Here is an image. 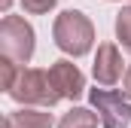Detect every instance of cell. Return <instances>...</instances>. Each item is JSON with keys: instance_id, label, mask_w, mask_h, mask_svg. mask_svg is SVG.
Listing matches in <instances>:
<instances>
[{"instance_id": "4", "label": "cell", "mask_w": 131, "mask_h": 128, "mask_svg": "<svg viewBox=\"0 0 131 128\" xmlns=\"http://www.w3.org/2000/svg\"><path fill=\"white\" fill-rule=\"evenodd\" d=\"M92 110L98 113L101 128H128L131 125V98L125 92H113V89H92L89 92Z\"/></svg>"}, {"instance_id": "10", "label": "cell", "mask_w": 131, "mask_h": 128, "mask_svg": "<svg viewBox=\"0 0 131 128\" xmlns=\"http://www.w3.org/2000/svg\"><path fill=\"white\" fill-rule=\"evenodd\" d=\"M55 3L58 0H21V6H25L28 15H46L49 9H55Z\"/></svg>"}, {"instance_id": "9", "label": "cell", "mask_w": 131, "mask_h": 128, "mask_svg": "<svg viewBox=\"0 0 131 128\" xmlns=\"http://www.w3.org/2000/svg\"><path fill=\"white\" fill-rule=\"evenodd\" d=\"M116 40L125 52H131V3L122 6V12L116 15Z\"/></svg>"}, {"instance_id": "3", "label": "cell", "mask_w": 131, "mask_h": 128, "mask_svg": "<svg viewBox=\"0 0 131 128\" xmlns=\"http://www.w3.org/2000/svg\"><path fill=\"white\" fill-rule=\"evenodd\" d=\"M37 49V34L31 22H25L21 15H3L0 22V55L12 58L15 64H28Z\"/></svg>"}, {"instance_id": "1", "label": "cell", "mask_w": 131, "mask_h": 128, "mask_svg": "<svg viewBox=\"0 0 131 128\" xmlns=\"http://www.w3.org/2000/svg\"><path fill=\"white\" fill-rule=\"evenodd\" d=\"M52 40H55V46H58L64 55L82 58V55H89L92 46H95V25H92V18H89L85 12H79V9H64V12H58V18H55V25H52Z\"/></svg>"}, {"instance_id": "7", "label": "cell", "mask_w": 131, "mask_h": 128, "mask_svg": "<svg viewBox=\"0 0 131 128\" xmlns=\"http://www.w3.org/2000/svg\"><path fill=\"white\" fill-rule=\"evenodd\" d=\"M6 119H9L12 128H52L55 125L49 107H28V104H21L18 110H12Z\"/></svg>"}, {"instance_id": "12", "label": "cell", "mask_w": 131, "mask_h": 128, "mask_svg": "<svg viewBox=\"0 0 131 128\" xmlns=\"http://www.w3.org/2000/svg\"><path fill=\"white\" fill-rule=\"evenodd\" d=\"M9 6H12V0H0V9H3V15L9 12Z\"/></svg>"}, {"instance_id": "5", "label": "cell", "mask_w": 131, "mask_h": 128, "mask_svg": "<svg viewBox=\"0 0 131 128\" xmlns=\"http://www.w3.org/2000/svg\"><path fill=\"white\" fill-rule=\"evenodd\" d=\"M49 79L55 86V92L64 98V101H76L82 98L85 92V76L70 58H61V61H52L49 64Z\"/></svg>"}, {"instance_id": "2", "label": "cell", "mask_w": 131, "mask_h": 128, "mask_svg": "<svg viewBox=\"0 0 131 128\" xmlns=\"http://www.w3.org/2000/svg\"><path fill=\"white\" fill-rule=\"evenodd\" d=\"M6 95L18 104H28V107H55L61 101V95L55 92V86L49 79V70L25 67V64H18L15 79L9 82Z\"/></svg>"}, {"instance_id": "11", "label": "cell", "mask_w": 131, "mask_h": 128, "mask_svg": "<svg viewBox=\"0 0 131 128\" xmlns=\"http://www.w3.org/2000/svg\"><path fill=\"white\" fill-rule=\"evenodd\" d=\"M122 92L131 98V64L125 67V76H122Z\"/></svg>"}, {"instance_id": "8", "label": "cell", "mask_w": 131, "mask_h": 128, "mask_svg": "<svg viewBox=\"0 0 131 128\" xmlns=\"http://www.w3.org/2000/svg\"><path fill=\"white\" fill-rule=\"evenodd\" d=\"M101 119L95 110H85V107H70L64 116L58 119V128H98Z\"/></svg>"}, {"instance_id": "6", "label": "cell", "mask_w": 131, "mask_h": 128, "mask_svg": "<svg viewBox=\"0 0 131 128\" xmlns=\"http://www.w3.org/2000/svg\"><path fill=\"white\" fill-rule=\"evenodd\" d=\"M122 52L116 43H101L98 46V55H95V64H92V76L98 86H116L125 70H122Z\"/></svg>"}]
</instances>
